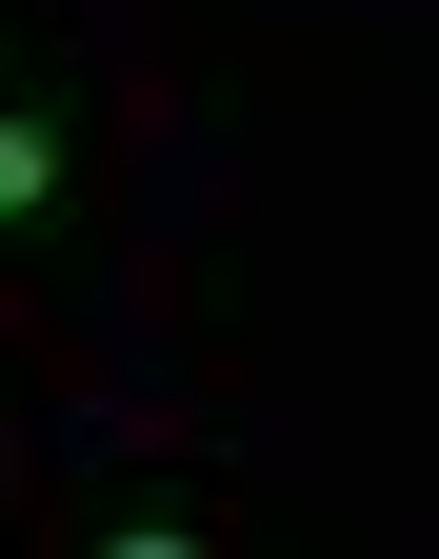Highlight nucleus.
<instances>
[{
	"instance_id": "1",
	"label": "nucleus",
	"mask_w": 439,
	"mask_h": 559,
	"mask_svg": "<svg viewBox=\"0 0 439 559\" xmlns=\"http://www.w3.org/2000/svg\"><path fill=\"white\" fill-rule=\"evenodd\" d=\"M60 200V120H0V221H40Z\"/></svg>"
},
{
	"instance_id": "2",
	"label": "nucleus",
	"mask_w": 439,
	"mask_h": 559,
	"mask_svg": "<svg viewBox=\"0 0 439 559\" xmlns=\"http://www.w3.org/2000/svg\"><path fill=\"white\" fill-rule=\"evenodd\" d=\"M100 559H200V539H180V520H120V539H100Z\"/></svg>"
}]
</instances>
